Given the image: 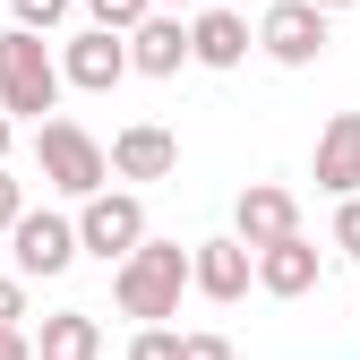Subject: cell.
Masks as SVG:
<instances>
[{"instance_id":"cell-1","label":"cell","mask_w":360,"mask_h":360,"mask_svg":"<svg viewBox=\"0 0 360 360\" xmlns=\"http://www.w3.org/2000/svg\"><path fill=\"white\" fill-rule=\"evenodd\" d=\"M180 292H189V249L180 240H138L120 266H112V300H120V318H138V326H163L180 318Z\"/></svg>"},{"instance_id":"cell-2","label":"cell","mask_w":360,"mask_h":360,"mask_svg":"<svg viewBox=\"0 0 360 360\" xmlns=\"http://www.w3.org/2000/svg\"><path fill=\"white\" fill-rule=\"evenodd\" d=\"M60 95H69V86H60L52 43H43V34H18V26H0V112L43 129V120L60 112Z\"/></svg>"},{"instance_id":"cell-3","label":"cell","mask_w":360,"mask_h":360,"mask_svg":"<svg viewBox=\"0 0 360 360\" xmlns=\"http://www.w3.org/2000/svg\"><path fill=\"white\" fill-rule=\"evenodd\" d=\"M34 163H43V189H60V198H95L103 180H112V163H103V138L86 120H69V112H52L34 129Z\"/></svg>"},{"instance_id":"cell-4","label":"cell","mask_w":360,"mask_h":360,"mask_svg":"<svg viewBox=\"0 0 360 360\" xmlns=\"http://www.w3.org/2000/svg\"><path fill=\"white\" fill-rule=\"evenodd\" d=\"M69 223H77V257H103V266H120L129 249L146 240V206H138V189H95Z\"/></svg>"},{"instance_id":"cell-5","label":"cell","mask_w":360,"mask_h":360,"mask_svg":"<svg viewBox=\"0 0 360 360\" xmlns=\"http://www.w3.org/2000/svg\"><path fill=\"white\" fill-rule=\"evenodd\" d=\"M9 257H18V283H52L77 266V223L52 214V206H26L9 223Z\"/></svg>"},{"instance_id":"cell-6","label":"cell","mask_w":360,"mask_h":360,"mask_svg":"<svg viewBox=\"0 0 360 360\" xmlns=\"http://www.w3.org/2000/svg\"><path fill=\"white\" fill-rule=\"evenodd\" d=\"M249 43H257L275 69H309V60L326 52V18L309 9V0H266L257 26H249Z\"/></svg>"},{"instance_id":"cell-7","label":"cell","mask_w":360,"mask_h":360,"mask_svg":"<svg viewBox=\"0 0 360 360\" xmlns=\"http://www.w3.org/2000/svg\"><path fill=\"white\" fill-rule=\"evenodd\" d=\"M300 232V198L292 189H275V180H249V189L232 198V240L257 257V249H275V240H292Z\"/></svg>"},{"instance_id":"cell-8","label":"cell","mask_w":360,"mask_h":360,"mask_svg":"<svg viewBox=\"0 0 360 360\" xmlns=\"http://www.w3.org/2000/svg\"><path fill=\"white\" fill-rule=\"evenodd\" d=\"M52 60H60V86H77V95H112V86L129 77V43L86 26V34H69V43H60Z\"/></svg>"},{"instance_id":"cell-9","label":"cell","mask_w":360,"mask_h":360,"mask_svg":"<svg viewBox=\"0 0 360 360\" xmlns=\"http://www.w3.org/2000/svg\"><path fill=\"white\" fill-rule=\"evenodd\" d=\"M103 163H112V180H172L180 172V138L163 120H129L120 138L103 146Z\"/></svg>"},{"instance_id":"cell-10","label":"cell","mask_w":360,"mask_h":360,"mask_svg":"<svg viewBox=\"0 0 360 360\" xmlns=\"http://www.w3.org/2000/svg\"><path fill=\"white\" fill-rule=\"evenodd\" d=\"M249 52H257V43H249V9L206 0V9L189 18V60H198V69H240Z\"/></svg>"},{"instance_id":"cell-11","label":"cell","mask_w":360,"mask_h":360,"mask_svg":"<svg viewBox=\"0 0 360 360\" xmlns=\"http://www.w3.org/2000/svg\"><path fill=\"white\" fill-rule=\"evenodd\" d=\"M318 240L309 232H292V240H275V249H257V266H249V283L257 292H275V300H300V292H318Z\"/></svg>"},{"instance_id":"cell-12","label":"cell","mask_w":360,"mask_h":360,"mask_svg":"<svg viewBox=\"0 0 360 360\" xmlns=\"http://www.w3.org/2000/svg\"><path fill=\"white\" fill-rule=\"evenodd\" d=\"M249 249L232 240V232H223V240H198L189 249V292H206V300H223V309H232V300H249Z\"/></svg>"},{"instance_id":"cell-13","label":"cell","mask_w":360,"mask_h":360,"mask_svg":"<svg viewBox=\"0 0 360 360\" xmlns=\"http://www.w3.org/2000/svg\"><path fill=\"white\" fill-rule=\"evenodd\" d=\"M129 43V69H138V77H180V69H189V18H146L138 34H120Z\"/></svg>"},{"instance_id":"cell-14","label":"cell","mask_w":360,"mask_h":360,"mask_svg":"<svg viewBox=\"0 0 360 360\" xmlns=\"http://www.w3.org/2000/svg\"><path fill=\"white\" fill-rule=\"evenodd\" d=\"M318 189L326 198H360V112H335L318 129Z\"/></svg>"},{"instance_id":"cell-15","label":"cell","mask_w":360,"mask_h":360,"mask_svg":"<svg viewBox=\"0 0 360 360\" xmlns=\"http://www.w3.org/2000/svg\"><path fill=\"white\" fill-rule=\"evenodd\" d=\"M26 343H34V360H95V352H103V326L86 318V309H52Z\"/></svg>"},{"instance_id":"cell-16","label":"cell","mask_w":360,"mask_h":360,"mask_svg":"<svg viewBox=\"0 0 360 360\" xmlns=\"http://www.w3.org/2000/svg\"><path fill=\"white\" fill-rule=\"evenodd\" d=\"M86 18H95V34H138L155 18V0H86Z\"/></svg>"},{"instance_id":"cell-17","label":"cell","mask_w":360,"mask_h":360,"mask_svg":"<svg viewBox=\"0 0 360 360\" xmlns=\"http://www.w3.org/2000/svg\"><path fill=\"white\" fill-rule=\"evenodd\" d=\"M60 18H69V0H9V26L18 34H52Z\"/></svg>"},{"instance_id":"cell-18","label":"cell","mask_w":360,"mask_h":360,"mask_svg":"<svg viewBox=\"0 0 360 360\" xmlns=\"http://www.w3.org/2000/svg\"><path fill=\"white\" fill-rule=\"evenodd\" d=\"M129 360H180V335L172 326H138L129 335Z\"/></svg>"},{"instance_id":"cell-19","label":"cell","mask_w":360,"mask_h":360,"mask_svg":"<svg viewBox=\"0 0 360 360\" xmlns=\"http://www.w3.org/2000/svg\"><path fill=\"white\" fill-rule=\"evenodd\" d=\"M335 249L360 266V198H335Z\"/></svg>"},{"instance_id":"cell-20","label":"cell","mask_w":360,"mask_h":360,"mask_svg":"<svg viewBox=\"0 0 360 360\" xmlns=\"http://www.w3.org/2000/svg\"><path fill=\"white\" fill-rule=\"evenodd\" d=\"M180 360H232V335H214V326L180 335Z\"/></svg>"},{"instance_id":"cell-21","label":"cell","mask_w":360,"mask_h":360,"mask_svg":"<svg viewBox=\"0 0 360 360\" xmlns=\"http://www.w3.org/2000/svg\"><path fill=\"white\" fill-rule=\"evenodd\" d=\"M9 326H26V283L0 275V335H9Z\"/></svg>"},{"instance_id":"cell-22","label":"cell","mask_w":360,"mask_h":360,"mask_svg":"<svg viewBox=\"0 0 360 360\" xmlns=\"http://www.w3.org/2000/svg\"><path fill=\"white\" fill-rule=\"evenodd\" d=\"M18 214H26V180H9V172H0V232H9Z\"/></svg>"},{"instance_id":"cell-23","label":"cell","mask_w":360,"mask_h":360,"mask_svg":"<svg viewBox=\"0 0 360 360\" xmlns=\"http://www.w3.org/2000/svg\"><path fill=\"white\" fill-rule=\"evenodd\" d=\"M0 360H34V343H26V326H9V335H0Z\"/></svg>"},{"instance_id":"cell-24","label":"cell","mask_w":360,"mask_h":360,"mask_svg":"<svg viewBox=\"0 0 360 360\" xmlns=\"http://www.w3.org/2000/svg\"><path fill=\"white\" fill-rule=\"evenodd\" d=\"M9 146H18V120L0 112V172H9Z\"/></svg>"},{"instance_id":"cell-25","label":"cell","mask_w":360,"mask_h":360,"mask_svg":"<svg viewBox=\"0 0 360 360\" xmlns=\"http://www.w3.org/2000/svg\"><path fill=\"white\" fill-rule=\"evenodd\" d=\"M155 9H163V18H198L206 0H155Z\"/></svg>"},{"instance_id":"cell-26","label":"cell","mask_w":360,"mask_h":360,"mask_svg":"<svg viewBox=\"0 0 360 360\" xmlns=\"http://www.w3.org/2000/svg\"><path fill=\"white\" fill-rule=\"evenodd\" d=\"M309 9H318V18H335V9H360V0H309Z\"/></svg>"},{"instance_id":"cell-27","label":"cell","mask_w":360,"mask_h":360,"mask_svg":"<svg viewBox=\"0 0 360 360\" xmlns=\"http://www.w3.org/2000/svg\"><path fill=\"white\" fill-rule=\"evenodd\" d=\"M232 9H249V0H232ZM257 9H266V0H257Z\"/></svg>"}]
</instances>
